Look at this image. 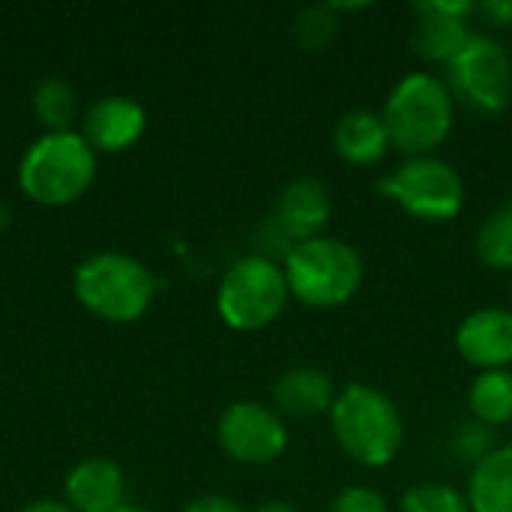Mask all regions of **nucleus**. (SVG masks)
Instances as JSON below:
<instances>
[{
    "label": "nucleus",
    "instance_id": "23",
    "mask_svg": "<svg viewBox=\"0 0 512 512\" xmlns=\"http://www.w3.org/2000/svg\"><path fill=\"white\" fill-rule=\"evenodd\" d=\"M330 512H390V507L381 492L369 486H348L333 498Z\"/></svg>",
    "mask_w": 512,
    "mask_h": 512
},
{
    "label": "nucleus",
    "instance_id": "28",
    "mask_svg": "<svg viewBox=\"0 0 512 512\" xmlns=\"http://www.w3.org/2000/svg\"><path fill=\"white\" fill-rule=\"evenodd\" d=\"M255 512H297L288 501H264L261 507H255Z\"/></svg>",
    "mask_w": 512,
    "mask_h": 512
},
{
    "label": "nucleus",
    "instance_id": "27",
    "mask_svg": "<svg viewBox=\"0 0 512 512\" xmlns=\"http://www.w3.org/2000/svg\"><path fill=\"white\" fill-rule=\"evenodd\" d=\"M21 512H75L66 501H33V504H27Z\"/></svg>",
    "mask_w": 512,
    "mask_h": 512
},
{
    "label": "nucleus",
    "instance_id": "13",
    "mask_svg": "<svg viewBox=\"0 0 512 512\" xmlns=\"http://www.w3.org/2000/svg\"><path fill=\"white\" fill-rule=\"evenodd\" d=\"M333 198L327 183L318 177H297L291 180L276 204V225L291 243L315 240L321 237L324 225L330 222Z\"/></svg>",
    "mask_w": 512,
    "mask_h": 512
},
{
    "label": "nucleus",
    "instance_id": "9",
    "mask_svg": "<svg viewBox=\"0 0 512 512\" xmlns=\"http://www.w3.org/2000/svg\"><path fill=\"white\" fill-rule=\"evenodd\" d=\"M219 447L228 459L240 465H273L288 450V429L285 420L252 399L231 402L216 426Z\"/></svg>",
    "mask_w": 512,
    "mask_h": 512
},
{
    "label": "nucleus",
    "instance_id": "7",
    "mask_svg": "<svg viewBox=\"0 0 512 512\" xmlns=\"http://www.w3.org/2000/svg\"><path fill=\"white\" fill-rule=\"evenodd\" d=\"M381 192L420 222H453L465 207V180L441 156L405 159L381 180Z\"/></svg>",
    "mask_w": 512,
    "mask_h": 512
},
{
    "label": "nucleus",
    "instance_id": "8",
    "mask_svg": "<svg viewBox=\"0 0 512 512\" xmlns=\"http://www.w3.org/2000/svg\"><path fill=\"white\" fill-rule=\"evenodd\" d=\"M447 87L483 114L507 111L512 99V60L507 48L489 33H471L462 51L447 63Z\"/></svg>",
    "mask_w": 512,
    "mask_h": 512
},
{
    "label": "nucleus",
    "instance_id": "16",
    "mask_svg": "<svg viewBox=\"0 0 512 512\" xmlns=\"http://www.w3.org/2000/svg\"><path fill=\"white\" fill-rule=\"evenodd\" d=\"M333 147H336L339 159H345L348 165L369 168L387 156L390 135L384 129V120L378 111L354 108L339 117V123L333 129Z\"/></svg>",
    "mask_w": 512,
    "mask_h": 512
},
{
    "label": "nucleus",
    "instance_id": "6",
    "mask_svg": "<svg viewBox=\"0 0 512 512\" xmlns=\"http://www.w3.org/2000/svg\"><path fill=\"white\" fill-rule=\"evenodd\" d=\"M288 297L282 264L270 255H246L225 270L216 288V312L231 330L255 333L285 312Z\"/></svg>",
    "mask_w": 512,
    "mask_h": 512
},
{
    "label": "nucleus",
    "instance_id": "21",
    "mask_svg": "<svg viewBox=\"0 0 512 512\" xmlns=\"http://www.w3.org/2000/svg\"><path fill=\"white\" fill-rule=\"evenodd\" d=\"M339 6L336 3H312V6H303L297 15H294V24H291V33L297 39L300 48L306 51H321L333 42L336 30H339Z\"/></svg>",
    "mask_w": 512,
    "mask_h": 512
},
{
    "label": "nucleus",
    "instance_id": "26",
    "mask_svg": "<svg viewBox=\"0 0 512 512\" xmlns=\"http://www.w3.org/2000/svg\"><path fill=\"white\" fill-rule=\"evenodd\" d=\"M480 12H486V15H489L492 21H498V24H507V21H512V0H492V3H483Z\"/></svg>",
    "mask_w": 512,
    "mask_h": 512
},
{
    "label": "nucleus",
    "instance_id": "20",
    "mask_svg": "<svg viewBox=\"0 0 512 512\" xmlns=\"http://www.w3.org/2000/svg\"><path fill=\"white\" fill-rule=\"evenodd\" d=\"M477 258L492 270H512V201L480 225Z\"/></svg>",
    "mask_w": 512,
    "mask_h": 512
},
{
    "label": "nucleus",
    "instance_id": "14",
    "mask_svg": "<svg viewBox=\"0 0 512 512\" xmlns=\"http://www.w3.org/2000/svg\"><path fill=\"white\" fill-rule=\"evenodd\" d=\"M66 504L75 512H117L126 507L123 468L111 459L90 456L81 459L63 483Z\"/></svg>",
    "mask_w": 512,
    "mask_h": 512
},
{
    "label": "nucleus",
    "instance_id": "5",
    "mask_svg": "<svg viewBox=\"0 0 512 512\" xmlns=\"http://www.w3.org/2000/svg\"><path fill=\"white\" fill-rule=\"evenodd\" d=\"M72 291L93 318L132 324L150 309L156 297V276L135 255L99 252L78 264Z\"/></svg>",
    "mask_w": 512,
    "mask_h": 512
},
{
    "label": "nucleus",
    "instance_id": "25",
    "mask_svg": "<svg viewBox=\"0 0 512 512\" xmlns=\"http://www.w3.org/2000/svg\"><path fill=\"white\" fill-rule=\"evenodd\" d=\"M183 512H246L234 498L228 495H201L195 498Z\"/></svg>",
    "mask_w": 512,
    "mask_h": 512
},
{
    "label": "nucleus",
    "instance_id": "2",
    "mask_svg": "<svg viewBox=\"0 0 512 512\" xmlns=\"http://www.w3.org/2000/svg\"><path fill=\"white\" fill-rule=\"evenodd\" d=\"M381 120L393 150L405 153L408 159L432 156V150H438L453 129V93L447 81L432 72H408L390 90Z\"/></svg>",
    "mask_w": 512,
    "mask_h": 512
},
{
    "label": "nucleus",
    "instance_id": "12",
    "mask_svg": "<svg viewBox=\"0 0 512 512\" xmlns=\"http://www.w3.org/2000/svg\"><path fill=\"white\" fill-rule=\"evenodd\" d=\"M147 126V111L132 96H102L81 117V138L96 153L129 150Z\"/></svg>",
    "mask_w": 512,
    "mask_h": 512
},
{
    "label": "nucleus",
    "instance_id": "15",
    "mask_svg": "<svg viewBox=\"0 0 512 512\" xmlns=\"http://www.w3.org/2000/svg\"><path fill=\"white\" fill-rule=\"evenodd\" d=\"M336 402V384L330 372L318 366H294L273 384V411L291 420H312L330 414Z\"/></svg>",
    "mask_w": 512,
    "mask_h": 512
},
{
    "label": "nucleus",
    "instance_id": "4",
    "mask_svg": "<svg viewBox=\"0 0 512 512\" xmlns=\"http://www.w3.org/2000/svg\"><path fill=\"white\" fill-rule=\"evenodd\" d=\"M288 291L309 309L345 306L363 285L366 267L360 252L339 237H315L294 243L282 261Z\"/></svg>",
    "mask_w": 512,
    "mask_h": 512
},
{
    "label": "nucleus",
    "instance_id": "1",
    "mask_svg": "<svg viewBox=\"0 0 512 512\" xmlns=\"http://www.w3.org/2000/svg\"><path fill=\"white\" fill-rule=\"evenodd\" d=\"M330 429L339 450L363 468H387L405 444V420L396 402L363 381L336 393Z\"/></svg>",
    "mask_w": 512,
    "mask_h": 512
},
{
    "label": "nucleus",
    "instance_id": "3",
    "mask_svg": "<svg viewBox=\"0 0 512 512\" xmlns=\"http://www.w3.org/2000/svg\"><path fill=\"white\" fill-rule=\"evenodd\" d=\"M96 180V150L81 132H42L18 162L21 192L42 207L78 201Z\"/></svg>",
    "mask_w": 512,
    "mask_h": 512
},
{
    "label": "nucleus",
    "instance_id": "19",
    "mask_svg": "<svg viewBox=\"0 0 512 512\" xmlns=\"http://www.w3.org/2000/svg\"><path fill=\"white\" fill-rule=\"evenodd\" d=\"M33 114L45 132H66L75 120V90L60 78H45L33 90Z\"/></svg>",
    "mask_w": 512,
    "mask_h": 512
},
{
    "label": "nucleus",
    "instance_id": "22",
    "mask_svg": "<svg viewBox=\"0 0 512 512\" xmlns=\"http://www.w3.org/2000/svg\"><path fill=\"white\" fill-rule=\"evenodd\" d=\"M402 512H474L468 504V495L444 486V483H420L411 486L402 501H399Z\"/></svg>",
    "mask_w": 512,
    "mask_h": 512
},
{
    "label": "nucleus",
    "instance_id": "11",
    "mask_svg": "<svg viewBox=\"0 0 512 512\" xmlns=\"http://www.w3.org/2000/svg\"><path fill=\"white\" fill-rule=\"evenodd\" d=\"M456 351L480 372L512 366V309L486 306L471 312L456 330Z\"/></svg>",
    "mask_w": 512,
    "mask_h": 512
},
{
    "label": "nucleus",
    "instance_id": "10",
    "mask_svg": "<svg viewBox=\"0 0 512 512\" xmlns=\"http://www.w3.org/2000/svg\"><path fill=\"white\" fill-rule=\"evenodd\" d=\"M411 12L417 15L414 30H411V48L426 63H450L471 36L468 15L474 12V6L465 0H459V3H444V0L414 3Z\"/></svg>",
    "mask_w": 512,
    "mask_h": 512
},
{
    "label": "nucleus",
    "instance_id": "29",
    "mask_svg": "<svg viewBox=\"0 0 512 512\" xmlns=\"http://www.w3.org/2000/svg\"><path fill=\"white\" fill-rule=\"evenodd\" d=\"M117 512H153V510H144V507H132V504H126V507H120Z\"/></svg>",
    "mask_w": 512,
    "mask_h": 512
},
{
    "label": "nucleus",
    "instance_id": "18",
    "mask_svg": "<svg viewBox=\"0 0 512 512\" xmlns=\"http://www.w3.org/2000/svg\"><path fill=\"white\" fill-rule=\"evenodd\" d=\"M468 408L477 423L495 429L512 423V372L510 369H492L480 372L471 381L468 390Z\"/></svg>",
    "mask_w": 512,
    "mask_h": 512
},
{
    "label": "nucleus",
    "instance_id": "24",
    "mask_svg": "<svg viewBox=\"0 0 512 512\" xmlns=\"http://www.w3.org/2000/svg\"><path fill=\"white\" fill-rule=\"evenodd\" d=\"M456 444H459L462 459H471L474 465H477L483 456H489V453L495 450V444H492V429L483 426V423H474V426L462 429Z\"/></svg>",
    "mask_w": 512,
    "mask_h": 512
},
{
    "label": "nucleus",
    "instance_id": "17",
    "mask_svg": "<svg viewBox=\"0 0 512 512\" xmlns=\"http://www.w3.org/2000/svg\"><path fill=\"white\" fill-rule=\"evenodd\" d=\"M468 504L474 512H512V447H495L471 468Z\"/></svg>",
    "mask_w": 512,
    "mask_h": 512
}]
</instances>
